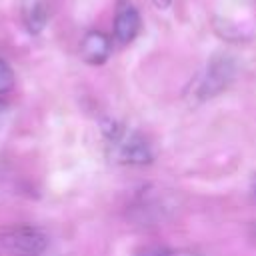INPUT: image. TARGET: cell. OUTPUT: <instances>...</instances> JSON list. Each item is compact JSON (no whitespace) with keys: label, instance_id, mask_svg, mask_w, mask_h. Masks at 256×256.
<instances>
[{"label":"cell","instance_id":"277c9868","mask_svg":"<svg viewBox=\"0 0 256 256\" xmlns=\"http://www.w3.org/2000/svg\"><path fill=\"white\" fill-rule=\"evenodd\" d=\"M80 56L88 64H102L110 56V40L102 32H88L80 42Z\"/></svg>","mask_w":256,"mask_h":256},{"label":"cell","instance_id":"6da1fadb","mask_svg":"<svg viewBox=\"0 0 256 256\" xmlns=\"http://www.w3.org/2000/svg\"><path fill=\"white\" fill-rule=\"evenodd\" d=\"M102 130L108 146L112 148V156L116 158V162L142 166L152 160V148L140 134L126 130L116 122H108Z\"/></svg>","mask_w":256,"mask_h":256},{"label":"cell","instance_id":"9c48e42d","mask_svg":"<svg viewBox=\"0 0 256 256\" xmlns=\"http://www.w3.org/2000/svg\"><path fill=\"white\" fill-rule=\"evenodd\" d=\"M170 2H172V0H154L156 8H162V10H164V8H168V6H170Z\"/></svg>","mask_w":256,"mask_h":256},{"label":"cell","instance_id":"3957f363","mask_svg":"<svg viewBox=\"0 0 256 256\" xmlns=\"http://www.w3.org/2000/svg\"><path fill=\"white\" fill-rule=\"evenodd\" d=\"M0 246L16 256H40L48 246V236L36 226L20 224L0 234Z\"/></svg>","mask_w":256,"mask_h":256},{"label":"cell","instance_id":"52a82bcc","mask_svg":"<svg viewBox=\"0 0 256 256\" xmlns=\"http://www.w3.org/2000/svg\"><path fill=\"white\" fill-rule=\"evenodd\" d=\"M12 88H14V72L8 66V62L0 58V96L8 94Z\"/></svg>","mask_w":256,"mask_h":256},{"label":"cell","instance_id":"5b68a950","mask_svg":"<svg viewBox=\"0 0 256 256\" xmlns=\"http://www.w3.org/2000/svg\"><path fill=\"white\" fill-rule=\"evenodd\" d=\"M140 30V16L136 12L134 6L124 4L118 8L116 12V20H114V36L118 42L128 44L130 40H134V36Z\"/></svg>","mask_w":256,"mask_h":256},{"label":"cell","instance_id":"7a4b0ae2","mask_svg":"<svg viewBox=\"0 0 256 256\" xmlns=\"http://www.w3.org/2000/svg\"><path fill=\"white\" fill-rule=\"evenodd\" d=\"M234 74H236L234 60L228 56H216L208 62L206 70L198 76L192 92L198 100L212 98V96H216L228 88V84L234 80Z\"/></svg>","mask_w":256,"mask_h":256},{"label":"cell","instance_id":"8992f818","mask_svg":"<svg viewBox=\"0 0 256 256\" xmlns=\"http://www.w3.org/2000/svg\"><path fill=\"white\" fill-rule=\"evenodd\" d=\"M48 22V6L46 2H36L32 8L26 12V28L32 34H38Z\"/></svg>","mask_w":256,"mask_h":256},{"label":"cell","instance_id":"ba28073f","mask_svg":"<svg viewBox=\"0 0 256 256\" xmlns=\"http://www.w3.org/2000/svg\"><path fill=\"white\" fill-rule=\"evenodd\" d=\"M6 114H8V106H6V102H2V100H0V124L4 122Z\"/></svg>","mask_w":256,"mask_h":256}]
</instances>
